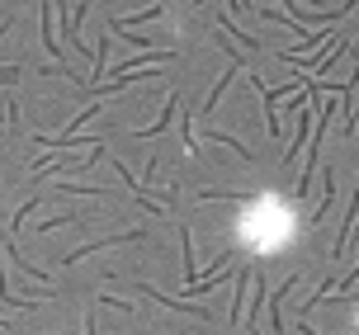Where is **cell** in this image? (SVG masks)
<instances>
[{
  "label": "cell",
  "instance_id": "cell-2",
  "mask_svg": "<svg viewBox=\"0 0 359 335\" xmlns=\"http://www.w3.org/2000/svg\"><path fill=\"white\" fill-rule=\"evenodd\" d=\"M355 326H359V312H355Z\"/></svg>",
  "mask_w": 359,
  "mask_h": 335
},
{
  "label": "cell",
  "instance_id": "cell-1",
  "mask_svg": "<svg viewBox=\"0 0 359 335\" xmlns=\"http://www.w3.org/2000/svg\"><path fill=\"white\" fill-rule=\"evenodd\" d=\"M298 236V217H293V203L284 194H255L246 198V208L236 217V241L255 255H279L284 246H293Z\"/></svg>",
  "mask_w": 359,
  "mask_h": 335
}]
</instances>
